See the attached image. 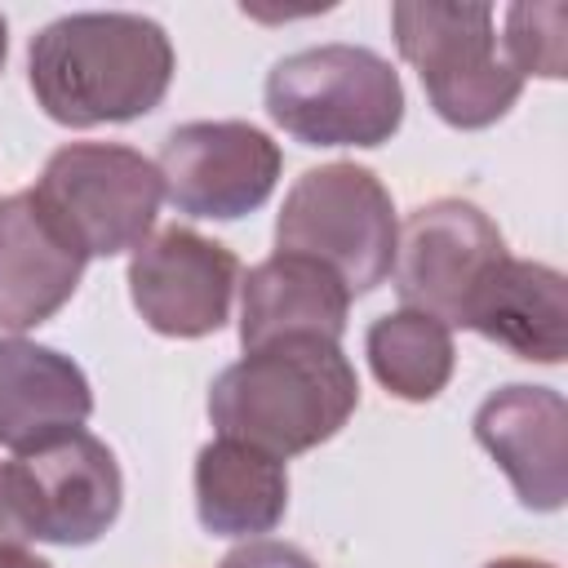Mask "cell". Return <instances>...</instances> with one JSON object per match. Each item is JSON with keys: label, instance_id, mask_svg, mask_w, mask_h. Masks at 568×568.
I'll list each match as a JSON object with an SVG mask.
<instances>
[{"label": "cell", "instance_id": "6da1fadb", "mask_svg": "<svg viewBox=\"0 0 568 568\" xmlns=\"http://www.w3.org/2000/svg\"><path fill=\"white\" fill-rule=\"evenodd\" d=\"M173 44L142 13H67L31 36L27 80L40 111L67 129L124 124L155 111L173 80Z\"/></svg>", "mask_w": 568, "mask_h": 568}, {"label": "cell", "instance_id": "7a4b0ae2", "mask_svg": "<svg viewBox=\"0 0 568 568\" xmlns=\"http://www.w3.org/2000/svg\"><path fill=\"white\" fill-rule=\"evenodd\" d=\"M359 408V377L342 342L293 333L244 351L209 386V422L217 435L293 457L333 439Z\"/></svg>", "mask_w": 568, "mask_h": 568}, {"label": "cell", "instance_id": "3957f363", "mask_svg": "<svg viewBox=\"0 0 568 568\" xmlns=\"http://www.w3.org/2000/svg\"><path fill=\"white\" fill-rule=\"evenodd\" d=\"M266 115L306 146H382L404 124V84L364 44H315L271 67Z\"/></svg>", "mask_w": 568, "mask_h": 568}, {"label": "cell", "instance_id": "277c9868", "mask_svg": "<svg viewBox=\"0 0 568 568\" xmlns=\"http://www.w3.org/2000/svg\"><path fill=\"white\" fill-rule=\"evenodd\" d=\"M395 204L382 178L364 164L333 160L306 169L275 217V248L324 262L351 297L373 293L395 262Z\"/></svg>", "mask_w": 568, "mask_h": 568}, {"label": "cell", "instance_id": "5b68a950", "mask_svg": "<svg viewBox=\"0 0 568 568\" xmlns=\"http://www.w3.org/2000/svg\"><path fill=\"white\" fill-rule=\"evenodd\" d=\"M399 58L417 71L435 115L453 129L497 124L524 93V75L497 49L488 4H390Z\"/></svg>", "mask_w": 568, "mask_h": 568}, {"label": "cell", "instance_id": "8992f818", "mask_svg": "<svg viewBox=\"0 0 568 568\" xmlns=\"http://www.w3.org/2000/svg\"><path fill=\"white\" fill-rule=\"evenodd\" d=\"M31 191L84 257L138 248L151 235L164 200L155 160L120 142L58 146Z\"/></svg>", "mask_w": 568, "mask_h": 568}, {"label": "cell", "instance_id": "52a82bcc", "mask_svg": "<svg viewBox=\"0 0 568 568\" xmlns=\"http://www.w3.org/2000/svg\"><path fill=\"white\" fill-rule=\"evenodd\" d=\"M4 466L27 541L89 546L120 515V462L84 426H62L36 444L13 448Z\"/></svg>", "mask_w": 568, "mask_h": 568}, {"label": "cell", "instance_id": "ba28073f", "mask_svg": "<svg viewBox=\"0 0 568 568\" xmlns=\"http://www.w3.org/2000/svg\"><path fill=\"white\" fill-rule=\"evenodd\" d=\"M510 257L497 222L457 195L417 204L395 235V293L408 311H426L448 328L466 324V311L493 266Z\"/></svg>", "mask_w": 568, "mask_h": 568}, {"label": "cell", "instance_id": "9c48e42d", "mask_svg": "<svg viewBox=\"0 0 568 568\" xmlns=\"http://www.w3.org/2000/svg\"><path fill=\"white\" fill-rule=\"evenodd\" d=\"M280 146L248 120H191L164 133L155 169L186 217L235 222L262 209L280 182Z\"/></svg>", "mask_w": 568, "mask_h": 568}, {"label": "cell", "instance_id": "30bf717a", "mask_svg": "<svg viewBox=\"0 0 568 568\" xmlns=\"http://www.w3.org/2000/svg\"><path fill=\"white\" fill-rule=\"evenodd\" d=\"M240 262L195 226H164L129 257V297L164 337H209L231 315Z\"/></svg>", "mask_w": 568, "mask_h": 568}, {"label": "cell", "instance_id": "8fae6325", "mask_svg": "<svg viewBox=\"0 0 568 568\" xmlns=\"http://www.w3.org/2000/svg\"><path fill=\"white\" fill-rule=\"evenodd\" d=\"M479 448L506 470L515 497L528 510H559L568 497V404L550 386H501L475 413Z\"/></svg>", "mask_w": 568, "mask_h": 568}, {"label": "cell", "instance_id": "7c38bea8", "mask_svg": "<svg viewBox=\"0 0 568 568\" xmlns=\"http://www.w3.org/2000/svg\"><path fill=\"white\" fill-rule=\"evenodd\" d=\"M84 253L49 217L36 191L0 200V328L27 333L53 320L84 275Z\"/></svg>", "mask_w": 568, "mask_h": 568}, {"label": "cell", "instance_id": "4fadbf2b", "mask_svg": "<svg viewBox=\"0 0 568 568\" xmlns=\"http://www.w3.org/2000/svg\"><path fill=\"white\" fill-rule=\"evenodd\" d=\"M528 364H564L568 355V284L546 262L501 257L475 293L466 324Z\"/></svg>", "mask_w": 568, "mask_h": 568}, {"label": "cell", "instance_id": "5bb4252c", "mask_svg": "<svg viewBox=\"0 0 568 568\" xmlns=\"http://www.w3.org/2000/svg\"><path fill=\"white\" fill-rule=\"evenodd\" d=\"M346 311L351 293L324 262L275 248L240 284V346L253 351L293 333L342 342Z\"/></svg>", "mask_w": 568, "mask_h": 568}, {"label": "cell", "instance_id": "9a60e30c", "mask_svg": "<svg viewBox=\"0 0 568 568\" xmlns=\"http://www.w3.org/2000/svg\"><path fill=\"white\" fill-rule=\"evenodd\" d=\"M93 390L84 368L40 342L0 337V444L22 448L62 426H84Z\"/></svg>", "mask_w": 568, "mask_h": 568}, {"label": "cell", "instance_id": "2e32d148", "mask_svg": "<svg viewBox=\"0 0 568 568\" xmlns=\"http://www.w3.org/2000/svg\"><path fill=\"white\" fill-rule=\"evenodd\" d=\"M284 510L288 470L280 457L226 435L195 453V515L213 537H262Z\"/></svg>", "mask_w": 568, "mask_h": 568}, {"label": "cell", "instance_id": "e0dca14e", "mask_svg": "<svg viewBox=\"0 0 568 568\" xmlns=\"http://www.w3.org/2000/svg\"><path fill=\"white\" fill-rule=\"evenodd\" d=\"M364 351H368L373 377L395 399H408V404L435 399L448 386L453 364H457L453 328L439 324L435 315L408 311V306L373 320L368 324V337H364Z\"/></svg>", "mask_w": 568, "mask_h": 568}, {"label": "cell", "instance_id": "ac0fdd59", "mask_svg": "<svg viewBox=\"0 0 568 568\" xmlns=\"http://www.w3.org/2000/svg\"><path fill=\"white\" fill-rule=\"evenodd\" d=\"M564 4H510L506 9V62L519 75L564 80Z\"/></svg>", "mask_w": 568, "mask_h": 568}, {"label": "cell", "instance_id": "d6986e66", "mask_svg": "<svg viewBox=\"0 0 568 568\" xmlns=\"http://www.w3.org/2000/svg\"><path fill=\"white\" fill-rule=\"evenodd\" d=\"M217 568H320L306 550H297L293 541H275V537H248L240 541Z\"/></svg>", "mask_w": 568, "mask_h": 568}, {"label": "cell", "instance_id": "ffe728a7", "mask_svg": "<svg viewBox=\"0 0 568 568\" xmlns=\"http://www.w3.org/2000/svg\"><path fill=\"white\" fill-rule=\"evenodd\" d=\"M27 528L18 519V501H13V484H9V466L0 462V546H22Z\"/></svg>", "mask_w": 568, "mask_h": 568}, {"label": "cell", "instance_id": "44dd1931", "mask_svg": "<svg viewBox=\"0 0 568 568\" xmlns=\"http://www.w3.org/2000/svg\"><path fill=\"white\" fill-rule=\"evenodd\" d=\"M0 568H53V564H44L40 555H31L22 546H0Z\"/></svg>", "mask_w": 568, "mask_h": 568}, {"label": "cell", "instance_id": "7402d4cb", "mask_svg": "<svg viewBox=\"0 0 568 568\" xmlns=\"http://www.w3.org/2000/svg\"><path fill=\"white\" fill-rule=\"evenodd\" d=\"M484 568H555L546 559H528V555H501V559H488Z\"/></svg>", "mask_w": 568, "mask_h": 568}, {"label": "cell", "instance_id": "603a6c76", "mask_svg": "<svg viewBox=\"0 0 568 568\" xmlns=\"http://www.w3.org/2000/svg\"><path fill=\"white\" fill-rule=\"evenodd\" d=\"M4 53H9V27H4V13H0V67H4Z\"/></svg>", "mask_w": 568, "mask_h": 568}]
</instances>
